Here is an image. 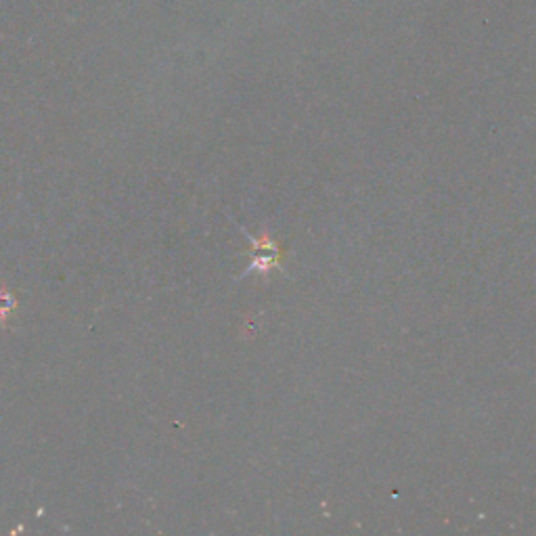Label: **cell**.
<instances>
[{"instance_id":"1","label":"cell","mask_w":536,"mask_h":536,"mask_svg":"<svg viewBox=\"0 0 536 536\" xmlns=\"http://www.w3.org/2000/svg\"><path fill=\"white\" fill-rule=\"evenodd\" d=\"M250 239L254 243V262L250 264L248 271L243 273V277H248L250 273L266 275L268 271H273V268H281L283 252L279 250L277 241L271 235L268 233H262L260 237L250 235Z\"/></svg>"},{"instance_id":"2","label":"cell","mask_w":536,"mask_h":536,"mask_svg":"<svg viewBox=\"0 0 536 536\" xmlns=\"http://www.w3.org/2000/svg\"><path fill=\"white\" fill-rule=\"evenodd\" d=\"M15 306H17L15 296L9 294L7 289H3V292H0V325L7 321V317L15 310Z\"/></svg>"}]
</instances>
